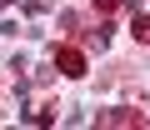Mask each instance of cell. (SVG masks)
Instances as JSON below:
<instances>
[{
  "mask_svg": "<svg viewBox=\"0 0 150 130\" xmlns=\"http://www.w3.org/2000/svg\"><path fill=\"white\" fill-rule=\"evenodd\" d=\"M95 5H100V10H105V15H110V10H115V5H120V0H95Z\"/></svg>",
  "mask_w": 150,
  "mask_h": 130,
  "instance_id": "cell-4",
  "label": "cell"
},
{
  "mask_svg": "<svg viewBox=\"0 0 150 130\" xmlns=\"http://www.w3.org/2000/svg\"><path fill=\"white\" fill-rule=\"evenodd\" d=\"M100 125H140V115H135V110H105Z\"/></svg>",
  "mask_w": 150,
  "mask_h": 130,
  "instance_id": "cell-2",
  "label": "cell"
},
{
  "mask_svg": "<svg viewBox=\"0 0 150 130\" xmlns=\"http://www.w3.org/2000/svg\"><path fill=\"white\" fill-rule=\"evenodd\" d=\"M135 35H140V40L150 45V15H145V20H135Z\"/></svg>",
  "mask_w": 150,
  "mask_h": 130,
  "instance_id": "cell-3",
  "label": "cell"
},
{
  "mask_svg": "<svg viewBox=\"0 0 150 130\" xmlns=\"http://www.w3.org/2000/svg\"><path fill=\"white\" fill-rule=\"evenodd\" d=\"M55 65L65 75H85V55L75 50V45H55Z\"/></svg>",
  "mask_w": 150,
  "mask_h": 130,
  "instance_id": "cell-1",
  "label": "cell"
}]
</instances>
